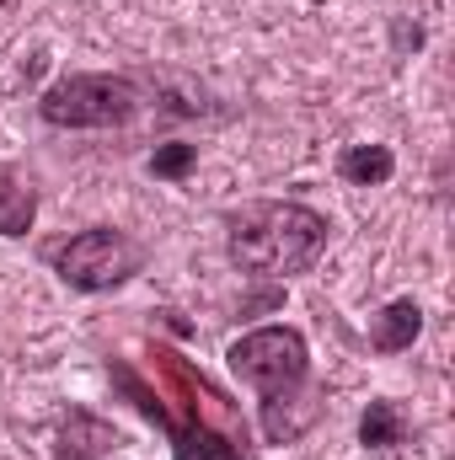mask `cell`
<instances>
[{"mask_svg": "<svg viewBox=\"0 0 455 460\" xmlns=\"http://www.w3.org/2000/svg\"><path fill=\"white\" fill-rule=\"evenodd\" d=\"M327 246V220L306 204H252L230 220V262L252 279L311 273Z\"/></svg>", "mask_w": 455, "mask_h": 460, "instance_id": "obj_1", "label": "cell"}, {"mask_svg": "<svg viewBox=\"0 0 455 460\" xmlns=\"http://www.w3.org/2000/svg\"><path fill=\"white\" fill-rule=\"evenodd\" d=\"M230 369L263 396V407H284L300 396L306 375H311V348L295 327H257L246 338L230 343Z\"/></svg>", "mask_w": 455, "mask_h": 460, "instance_id": "obj_2", "label": "cell"}, {"mask_svg": "<svg viewBox=\"0 0 455 460\" xmlns=\"http://www.w3.org/2000/svg\"><path fill=\"white\" fill-rule=\"evenodd\" d=\"M38 113L54 128H113L139 113V92L123 75H65L43 92Z\"/></svg>", "mask_w": 455, "mask_h": 460, "instance_id": "obj_3", "label": "cell"}, {"mask_svg": "<svg viewBox=\"0 0 455 460\" xmlns=\"http://www.w3.org/2000/svg\"><path fill=\"white\" fill-rule=\"evenodd\" d=\"M145 262V252L113 226H97V230H81L70 235L59 252H54V268L70 289L81 295H103V289H118L123 279H134Z\"/></svg>", "mask_w": 455, "mask_h": 460, "instance_id": "obj_4", "label": "cell"}, {"mask_svg": "<svg viewBox=\"0 0 455 460\" xmlns=\"http://www.w3.org/2000/svg\"><path fill=\"white\" fill-rule=\"evenodd\" d=\"M172 439H177V460H246V434H241L236 412L193 418V423L177 429Z\"/></svg>", "mask_w": 455, "mask_h": 460, "instance_id": "obj_5", "label": "cell"}, {"mask_svg": "<svg viewBox=\"0 0 455 460\" xmlns=\"http://www.w3.org/2000/svg\"><path fill=\"white\" fill-rule=\"evenodd\" d=\"M118 450V434L113 423L92 418V412H70L59 423V439H54V456L59 460H103Z\"/></svg>", "mask_w": 455, "mask_h": 460, "instance_id": "obj_6", "label": "cell"}, {"mask_svg": "<svg viewBox=\"0 0 455 460\" xmlns=\"http://www.w3.org/2000/svg\"><path fill=\"white\" fill-rule=\"evenodd\" d=\"M418 332H424V311H418V300H391V305L375 316L370 343L380 348V353H402V348H413Z\"/></svg>", "mask_w": 455, "mask_h": 460, "instance_id": "obj_7", "label": "cell"}, {"mask_svg": "<svg viewBox=\"0 0 455 460\" xmlns=\"http://www.w3.org/2000/svg\"><path fill=\"white\" fill-rule=\"evenodd\" d=\"M391 172H397V155L386 145H348L338 155V177L353 188H380L391 182Z\"/></svg>", "mask_w": 455, "mask_h": 460, "instance_id": "obj_8", "label": "cell"}, {"mask_svg": "<svg viewBox=\"0 0 455 460\" xmlns=\"http://www.w3.org/2000/svg\"><path fill=\"white\" fill-rule=\"evenodd\" d=\"M359 439H364L370 450H397V445H407V412H402L397 402H370L364 418H359Z\"/></svg>", "mask_w": 455, "mask_h": 460, "instance_id": "obj_9", "label": "cell"}, {"mask_svg": "<svg viewBox=\"0 0 455 460\" xmlns=\"http://www.w3.org/2000/svg\"><path fill=\"white\" fill-rule=\"evenodd\" d=\"M32 215H38V193L0 172V235H27Z\"/></svg>", "mask_w": 455, "mask_h": 460, "instance_id": "obj_10", "label": "cell"}, {"mask_svg": "<svg viewBox=\"0 0 455 460\" xmlns=\"http://www.w3.org/2000/svg\"><path fill=\"white\" fill-rule=\"evenodd\" d=\"M193 155H199L193 145H161V150L150 155V172H156V177H183V172L193 166Z\"/></svg>", "mask_w": 455, "mask_h": 460, "instance_id": "obj_11", "label": "cell"}]
</instances>
